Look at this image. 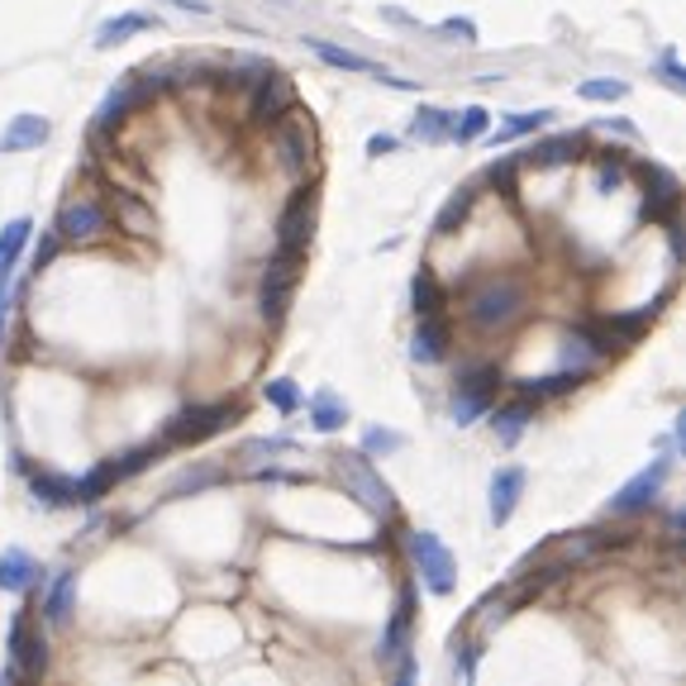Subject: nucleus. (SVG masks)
<instances>
[{"label": "nucleus", "mask_w": 686, "mask_h": 686, "mask_svg": "<svg viewBox=\"0 0 686 686\" xmlns=\"http://www.w3.org/2000/svg\"><path fill=\"white\" fill-rule=\"evenodd\" d=\"M334 472H339L343 491H348L363 510L381 514V520H391V514H396V496H391V486H386L381 472L367 463V453H339V457H334Z\"/></svg>", "instance_id": "1"}, {"label": "nucleus", "mask_w": 686, "mask_h": 686, "mask_svg": "<svg viewBox=\"0 0 686 686\" xmlns=\"http://www.w3.org/2000/svg\"><path fill=\"white\" fill-rule=\"evenodd\" d=\"M496 391H500V372L496 367H477V372H467L463 381H457V391H453V424H477L486 410L496 406Z\"/></svg>", "instance_id": "2"}, {"label": "nucleus", "mask_w": 686, "mask_h": 686, "mask_svg": "<svg viewBox=\"0 0 686 686\" xmlns=\"http://www.w3.org/2000/svg\"><path fill=\"white\" fill-rule=\"evenodd\" d=\"M410 553H414V567H420V577H424L429 591H434V596H449V591H453L457 563H453V553L443 549V539L429 534V529H414V534H410Z\"/></svg>", "instance_id": "3"}, {"label": "nucleus", "mask_w": 686, "mask_h": 686, "mask_svg": "<svg viewBox=\"0 0 686 686\" xmlns=\"http://www.w3.org/2000/svg\"><path fill=\"white\" fill-rule=\"evenodd\" d=\"M524 310V286L520 281H510V277H500V281H491V286H482L477 296H472V306H467V314L477 324H510L514 314Z\"/></svg>", "instance_id": "4"}, {"label": "nucleus", "mask_w": 686, "mask_h": 686, "mask_svg": "<svg viewBox=\"0 0 686 686\" xmlns=\"http://www.w3.org/2000/svg\"><path fill=\"white\" fill-rule=\"evenodd\" d=\"M300 263H306V253H300V248H281V257L267 267V277H263V314H267V320H281L286 306H291Z\"/></svg>", "instance_id": "5"}, {"label": "nucleus", "mask_w": 686, "mask_h": 686, "mask_svg": "<svg viewBox=\"0 0 686 686\" xmlns=\"http://www.w3.org/2000/svg\"><path fill=\"white\" fill-rule=\"evenodd\" d=\"M110 224V210L96 196H77L57 210V243H86Z\"/></svg>", "instance_id": "6"}, {"label": "nucleus", "mask_w": 686, "mask_h": 686, "mask_svg": "<svg viewBox=\"0 0 686 686\" xmlns=\"http://www.w3.org/2000/svg\"><path fill=\"white\" fill-rule=\"evenodd\" d=\"M234 406H191V410H181V414H172V424H167V443H200V439H210V434H220L224 424H234Z\"/></svg>", "instance_id": "7"}, {"label": "nucleus", "mask_w": 686, "mask_h": 686, "mask_svg": "<svg viewBox=\"0 0 686 686\" xmlns=\"http://www.w3.org/2000/svg\"><path fill=\"white\" fill-rule=\"evenodd\" d=\"M667 467H672V457H653V467H643L639 477H629L620 491H615L610 510H615V514H639V510H649L653 500H657V491H663Z\"/></svg>", "instance_id": "8"}, {"label": "nucleus", "mask_w": 686, "mask_h": 686, "mask_svg": "<svg viewBox=\"0 0 686 686\" xmlns=\"http://www.w3.org/2000/svg\"><path fill=\"white\" fill-rule=\"evenodd\" d=\"M310 43V53L320 57L324 67H339V71H363V77H377V81H386V86H396V91H410V81H400V77H391L386 67H377L372 57H363V53H348V48H334V43H324V38H306Z\"/></svg>", "instance_id": "9"}, {"label": "nucleus", "mask_w": 686, "mask_h": 686, "mask_svg": "<svg viewBox=\"0 0 686 686\" xmlns=\"http://www.w3.org/2000/svg\"><path fill=\"white\" fill-rule=\"evenodd\" d=\"M310 224H314V186H300V191L291 196V206H286V210H281V220H277L281 248H300V253H306Z\"/></svg>", "instance_id": "10"}, {"label": "nucleus", "mask_w": 686, "mask_h": 686, "mask_svg": "<svg viewBox=\"0 0 686 686\" xmlns=\"http://www.w3.org/2000/svg\"><path fill=\"white\" fill-rule=\"evenodd\" d=\"M296 106V86L277 77V71H267L263 86H257V96H253V120H263V124H277L281 114H291Z\"/></svg>", "instance_id": "11"}, {"label": "nucleus", "mask_w": 686, "mask_h": 686, "mask_svg": "<svg viewBox=\"0 0 686 686\" xmlns=\"http://www.w3.org/2000/svg\"><path fill=\"white\" fill-rule=\"evenodd\" d=\"M48 643L43 639H29V620H14L10 624V657H14V667H10V677H38L43 663H48Z\"/></svg>", "instance_id": "12"}, {"label": "nucleus", "mask_w": 686, "mask_h": 686, "mask_svg": "<svg viewBox=\"0 0 686 686\" xmlns=\"http://www.w3.org/2000/svg\"><path fill=\"white\" fill-rule=\"evenodd\" d=\"M524 496V467H500L491 477V524H506Z\"/></svg>", "instance_id": "13"}, {"label": "nucleus", "mask_w": 686, "mask_h": 686, "mask_svg": "<svg viewBox=\"0 0 686 686\" xmlns=\"http://www.w3.org/2000/svg\"><path fill=\"white\" fill-rule=\"evenodd\" d=\"M443 353H449V324L439 314H420V329L410 339V357L414 363H439Z\"/></svg>", "instance_id": "14"}, {"label": "nucleus", "mask_w": 686, "mask_h": 686, "mask_svg": "<svg viewBox=\"0 0 686 686\" xmlns=\"http://www.w3.org/2000/svg\"><path fill=\"white\" fill-rule=\"evenodd\" d=\"M48 139V120L43 114H14L0 134V153H24V148H38Z\"/></svg>", "instance_id": "15"}, {"label": "nucleus", "mask_w": 686, "mask_h": 686, "mask_svg": "<svg viewBox=\"0 0 686 686\" xmlns=\"http://www.w3.org/2000/svg\"><path fill=\"white\" fill-rule=\"evenodd\" d=\"M310 129L306 124H281V134H277V153H281V167L286 172H306V163H310Z\"/></svg>", "instance_id": "16"}, {"label": "nucleus", "mask_w": 686, "mask_h": 686, "mask_svg": "<svg viewBox=\"0 0 686 686\" xmlns=\"http://www.w3.org/2000/svg\"><path fill=\"white\" fill-rule=\"evenodd\" d=\"M38 577L34 557H29L24 549H5L0 553V591H29Z\"/></svg>", "instance_id": "17"}, {"label": "nucleus", "mask_w": 686, "mask_h": 686, "mask_svg": "<svg viewBox=\"0 0 686 686\" xmlns=\"http://www.w3.org/2000/svg\"><path fill=\"white\" fill-rule=\"evenodd\" d=\"M406 639H410V591L400 596V606H396V620L386 624V634H381V649H377V657H381V663H396V657H410Z\"/></svg>", "instance_id": "18"}, {"label": "nucleus", "mask_w": 686, "mask_h": 686, "mask_svg": "<svg viewBox=\"0 0 686 686\" xmlns=\"http://www.w3.org/2000/svg\"><path fill=\"white\" fill-rule=\"evenodd\" d=\"M143 96H148V86H120V91H110L106 100H100V110H96V129H110V124H120L124 114L134 110Z\"/></svg>", "instance_id": "19"}, {"label": "nucleus", "mask_w": 686, "mask_h": 686, "mask_svg": "<svg viewBox=\"0 0 686 686\" xmlns=\"http://www.w3.org/2000/svg\"><path fill=\"white\" fill-rule=\"evenodd\" d=\"M529 420H534V400H514V406H506V410H496V439L500 443H506V449H510V443H520V434H524V429H529Z\"/></svg>", "instance_id": "20"}, {"label": "nucleus", "mask_w": 686, "mask_h": 686, "mask_svg": "<svg viewBox=\"0 0 686 686\" xmlns=\"http://www.w3.org/2000/svg\"><path fill=\"white\" fill-rule=\"evenodd\" d=\"M29 229H34V220H24V214L0 229V277H10L14 263H20V253H24V243H29Z\"/></svg>", "instance_id": "21"}, {"label": "nucleus", "mask_w": 686, "mask_h": 686, "mask_svg": "<svg viewBox=\"0 0 686 686\" xmlns=\"http://www.w3.org/2000/svg\"><path fill=\"white\" fill-rule=\"evenodd\" d=\"M29 491H34L43 506H71V500H77V482L48 477V472H29Z\"/></svg>", "instance_id": "22"}, {"label": "nucleus", "mask_w": 686, "mask_h": 686, "mask_svg": "<svg viewBox=\"0 0 686 686\" xmlns=\"http://www.w3.org/2000/svg\"><path fill=\"white\" fill-rule=\"evenodd\" d=\"M71 600H77V572H57V582L48 586V600H43V615L53 624H63L71 615Z\"/></svg>", "instance_id": "23"}, {"label": "nucleus", "mask_w": 686, "mask_h": 686, "mask_svg": "<svg viewBox=\"0 0 686 686\" xmlns=\"http://www.w3.org/2000/svg\"><path fill=\"white\" fill-rule=\"evenodd\" d=\"M310 420H314V429H320V434H334V429L348 424V406H343L334 391H320V396L310 400Z\"/></svg>", "instance_id": "24"}, {"label": "nucleus", "mask_w": 686, "mask_h": 686, "mask_svg": "<svg viewBox=\"0 0 686 686\" xmlns=\"http://www.w3.org/2000/svg\"><path fill=\"white\" fill-rule=\"evenodd\" d=\"M143 29H153L148 14H120V20H106L96 29V48H114V43H124L129 34H143Z\"/></svg>", "instance_id": "25"}, {"label": "nucleus", "mask_w": 686, "mask_h": 686, "mask_svg": "<svg viewBox=\"0 0 686 686\" xmlns=\"http://www.w3.org/2000/svg\"><path fill=\"white\" fill-rule=\"evenodd\" d=\"M577 148H582L577 134H557V139H549V143H534V148H529V163H539V167L572 163V157H577Z\"/></svg>", "instance_id": "26"}, {"label": "nucleus", "mask_w": 686, "mask_h": 686, "mask_svg": "<svg viewBox=\"0 0 686 686\" xmlns=\"http://www.w3.org/2000/svg\"><path fill=\"white\" fill-rule=\"evenodd\" d=\"M410 134L420 139V143L453 139V114L449 110H420V114H414V124H410Z\"/></svg>", "instance_id": "27"}, {"label": "nucleus", "mask_w": 686, "mask_h": 686, "mask_svg": "<svg viewBox=\"0 0 686 686\" xmlns=\"http://www.w3.org/2000/svg\"><path fill=\"white\" fill-rule=\"evenodd\" d=\"M410 300H414V314H439L443 291H439V281H434V272H429V267L414 272V281H410Z\"/></svg>", "instance_id": "28"}, {"label": "nucleus", "mask_w": 686, "mask_h": 686, "mask_svg": "<svg viewBox=\"0 0 686 686\" xmlns=\"http://www.w3.org/2000/svg\"><path fill=\"white\" fill-rule=\"evenodd\" d=\"M114 482H120V472H114V463H100V467H91V472H86V477L77 482V500H81V506H91V500L106 496Z\"/></svg>", "instance_id": "29"}, {"label": "nucleus", "mask_w": 686, "mask_h": 686, "mask_svg": "<svg viewBox=\"0 0 686 686\" xmlns=\"http://www.w3.org/2000/svg\"><path fill=\"white\" fill-rule=\"evenodd\" d=\"M467 210H472V191L463 186L457 196L443 200V210H439V220H434V234H457V224L467 220Z\"/></svg>", "instance_id": "30"}, {"label": "nucleus", "mask_w": 686, "mask_h": 686, "mask_svg": "<svg viewBox=\"0 0 686 686\" xmlns=\"http://www.w3.org/2000/svg\"><path fill=\"white\" fill-rule=\"evenodd\" d=\"M649 320H653V310H634V314H610L606 320V334L610 339H624V343H634L643 329H649Z\"/></svg>", "instance_id": "31"}, {"label": "nucleus", "mask_w": 686, "mask_h": 686, "mask_svg": "<svg viewBox=\"0 0 686 686\" xmlns=\"http://www.w3.org/2000/svg\"><path fill=\"white\" fill-rule=\"evenodd\" d=\"M582 381V372H553V377H539V381H524V396L539 400V396H563Z\"/></svg>", "instance_id": "32"}, {"label": "nucleus", "mask_w": 686, "mask_h": 686, "mask_svg": "<svg viewBox=\"0 0 686 686\" xmlns=\"http://www.w3.org/2000/svg\"><path fill=\"white\" fill-rule=\"evenodd\" d=\"M400 449H406V434H396V429H381V424H372L367 429V434H363V453L367 457H386V453H400Z\"/></svg>", "instance_id": "33"}, {"label": "nucleus", "mask_w": 686, "mask_h": 686, "mask_svg": "<svg viewBox=\"0 0 686 686\" xmlns=\"http://www.w3.org/2000/svg\"><path fill=\"white\" fill-rule=\"evenodd\" d=\"M486 124H491V114H486L482 106H467L463 120H453V139H457V143H472V139L486 134Z\"/></svg>", "instance_id": "34"}, {"label": "nucleus", "mask_w": 686, "mask_h": 686, "mask_svg": "<svg viewBox=\"0 0 686 686\" xmlns=\"http://www.w3.org/2000/svg\"><path fill=\"white\" fill-rule=\"evenodd\" d=\"M263 396H267V400H272V406H277L281 414H291V410L300 406V391H296V381H286V377L267 381V386H263Z\"/></svg>", "instance_id": "35"}, {"label": "nucleus", "mask_w": 686, "mask_h": 686, "mask_svg": "<svg viewBox=\"0 0 686 686\" xmlns=\"http://www.w3.org/2000/svg\"><path fill=\"white\" fill-rule=\"evenodd\" d=\"M624 91H629L624 81H582V86H577L582 100H620Z\"/></svg>", "instance_id": "36"}, {"label": "nucleus", "mask_w": 686, "mask_h": 686, "mask_svg": "<svg viewBox=\"0 0 686 686\" xmlns=\"http://www.w3.org/2000/svg\"><path fill=\"white\" fill-rule=\"evenodd\" d=\"M553 120V110H534V114H510V120H506V129H500V134H529V129H543V124H549Z\"/></svg>", "instance_id": "37"}, {"label": "nucleus", "mask_w": 686, "mask_h": 686, "mask_svg": "<svg viewBox=\"0 0 686 686\" xmlns=\"http://www.w3.org/2000/svg\"><path fill=\"white\" fill-rule=\"evenodd\" d=\"M153 457H157V449L148 443V449H134V453H124L120 463H114V472H120V477H134V472H143V467L153 463Z\"/></svg>", "instance_id": "38"}, {"label": "nucleus", "mask_w": 686, "mask_h": 686, "mask_svg": "<svg viewBox=\"0 0 686 686\" xmlns=\"http://www.w3.org/2000/svg\"><path fill=\"white\" fill-rule=\"evenodd\" d=\"M663 77H667V86H672V91H682V86H686V77H682V63H677V53H663Z\"/></svg>", "instance_id": "39"}, {"label": "nucleus", "mask_w": 686, "mask_h": 686, "mask_svg": "<svg viewBox=\"0 0 686 686\" xmlns=\"http://www.w3.org/2000/svg\"><path fill=\"white\" fill-rule=\"evenodd\" d=\"M491 181L500 186V191H514V157H506V163H500V167H491Z\"/></svg>", "instance_id": "40"}, {"label": "nucleus", "mask_w": 686, "mask_h": 686, "mask_svg": "<svg viewBox=\"0 0 686 686\" xmlns=\"http://www.w3.org/2000/svg\"><path fill=\"white\" fill-rule=\"evenodd\" d=\"M443 34H457L463 43H472V38H477V24H472V20H443Z\"/></svg>", "instance_id": "41"}, {"label": "nucleus", "mask_w": 686, "mask_h": 686, "mask_svg": "<svg viewBox=\"0 0 686 686\" xmlns=\"http://www.w3.org/2000/svg\"><path fill=\"white\" fill-rule=\"evenodd\" d=\"M391 148H396L391 134H372V139H367V153H372V157H381V153H391Z\"/></svg>", "instance_id": "42"}, {"label": "nucleus", "mask_w": 686, "mask_h": 686, "mask_svg": "<svg viewBox=\"0 0 686 686\" xmlns=\"http://www.w3.org/2000/svg\"><path fill=\"white\" fill-rule=\"evenodd\" d=\"M167 5H177V10H196V14H210V0H167Z\"/></svg>", "instance_id": "43"}]
</instances>
